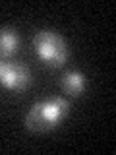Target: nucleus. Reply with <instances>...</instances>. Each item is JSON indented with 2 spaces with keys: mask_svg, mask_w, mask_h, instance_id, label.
Listing matches in <instances>:
<instances>
[{
  "mask_svg": "<svg viewBox=\"0 0 116 155\" xmlns=\"http://www.w3.org/2000/svg\"><path fill=\"white\" fill-rule=\"evenodd\" d=\"M70 110V101L64 97H52L47 101H39L25 114V126L33 132H47L58 126Z\"/></svg>",
  "mask_w": 116,
  "mask_h": 155,
  "instance_id": "f257e3e1",
  "label": "nucleus"
},
{
  "mask_svg": "<svg viewBox=\"0 0 116 155\" xmlns=\"http://www.w3.org/2000/svg\"><path fill=\"white\" fill-rule=\"evenodd\" d=\"M33 48L37 56L50 66H64L70 58L66 39L54 29H39L33 37Z\"/></svg>",
  "mask_w": 116,
  "mask_h": 155,
  "instance_id": "f03ea898",
  "label": "nucleus"
},
{
  "mask_svg": "<svg viewBox=\"0 0 116 155\" xmlns=\"http://www.w3.org/2000/svg\"><path fill=\"white\" fill-rule=\"evenodd\" d=\"M0 81L12 91H23L31 84V74L19 62H0Z\"/></svg>",
  "mask_w": 116,
  "mask_h": 155,
  "instance_id": "7ed1b4c3",
  "label": "nucleus"
},
{
  "mask_svg": "<svg viewBox=\"0 0 116 155\" xmlns=\"http://www.w3.org/2000/svg\"><path fill=\"white\" fill-rule=\"evenodd\" d=\"M60 85H62V89L66 91L68 95H81L85 91V87H87V78L83 72H77V70H70V72H66L64 76H62V80H60Z\"/></svg>",
  "mask_w": 116,
  "mask_h": 155,
  "instance_id": "20e7f679",
  "label": "nucleus"
},
{
  "mask_svg": "<svg viewBox=\"0 0 116 155\" xmlns=\"http://www.w3.org/2000/svg\"><path fill=\"white\" fill-rule=\"evenodd\" d=\"M19 48V33L14 27H0V56L10 58Z\"/></svg>",
  "mask_w": 116,
  "mask_h": 155,
  "instance_id": "39448f33",
  "label": "nucleus"
}]
</instances>
